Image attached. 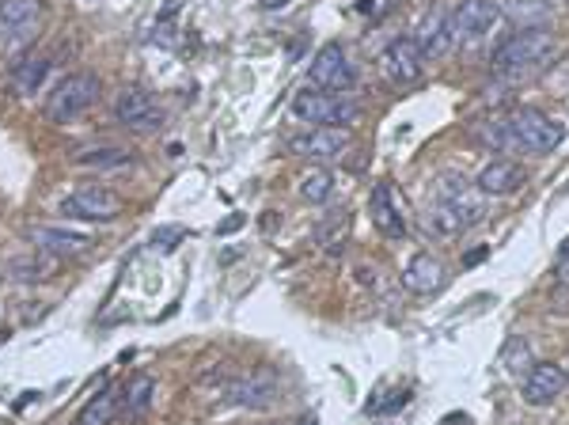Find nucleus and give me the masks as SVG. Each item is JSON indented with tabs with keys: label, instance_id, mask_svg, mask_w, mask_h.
<instances>
[{
	"label": "nucleus",
	"instance_id": "obj_24",
	"mask_svg": "<svg viewBox=\"0 0 569 425\" xmlns=\"http://www.w3.org/2000/svg\"><path fill=\"white\" fill-rule=\"evenodd\" d=\"M133 160V152H125V149H84V152H76L72 156V164L76 167H125Z\"/></svg>",
	"mask_w": 569,
	"mask_h": 425
},
{
	"label": "nucleus",
	"instance_id": "obj_36",
	"mask_svg": "<svg viewBox=\"0 0 569 425\" xmlns=\"http://www.w3.org/2000/svg\"><path fill=\"white\" fill-rule=\"evenodd\" d=\"M558 259H562V262H569V240L562 243V251H558Z\"/></svg>",
	"mask_w": 569,
	"mask_h": 425
},
{
	"label": "nucleus",
	"instance_id": "obj_18",
	"mask_svg": "<svg viewBox=\"0 0 569 425\" xmlns=\"http://www.w3.org/2000/svg\"><path fill=\"white\" fill-rule=\"evenodd\" d=\"M369 217L376 232H384L387 240H403L406 235V213H399V206H395V191L387 183H379L372 198H369Z\"/></svg>",
	"mask_w": 569,
	"mask_h": 425
},
{
	"label": "nucleus",
	"instance_id": "obj_2",
	"mask_svg": "<svg viewBox=\"0 0 569 425\" xmlns=\"http://www.w3.org/2000/svg\"><path fill=\"white\" fill-rule=\"evenodd\" d=\"M486 220V201L467 191V186L460 179H448L445 183V194H440V201L433 206L429 213V232L437 235H460L474 225H482Z\"/></svg>",
	"mask_w": 569,
	"mask_h": 425
},
{
	"label": "nucleus",
	"instance_id": "obj_17",
	"mask_svg": "<svg viewBox=\"0 0 569 425\" xmlns=\"http://www.w3.org/2000/svg\"><path fill=\"white\" fill-rule=\"evenodd\" d=\"M274 391H277L274 372L259 369V372L243 376V380H232L228 391H225V399L235 403V406H255V411H262V406H270V403H274Z\"/></svg>",
	"mask_w": 569,
	"mask_h": 425
},
{
	"label": "nucleus",
	"instance_id": "obj_31",
	"mask_svg": "<svg viewBox=\"0 0 569 425\" xmlns=\"http://www.w3.org/2000/svg\"><path fill=\"white\" fill-rule=\"evenodd\" d=\"M524 357H528V342L524 338H513L509 350H505V369L520 372V369H524Z\"/></svg>",
	"mask_w": 569,
	"mask_h": 425
},
{
	"label": "nucleus",
	"instance_id": "obj_30",
	"mask_svg": "<svg viewBox=\"0 0 569 425\" xmlns=\"http://www.w3.org/2000/svg\"><path fill=\"white\" fill-rule=\"evenodd\" d=\"M183 235H186L183 228H160V232L152 235V247L160 251V255H171V251L179 247V240H183Z\"/></svg>",
	"mask_w": 569,
	"mask_h": 425
},
{
	"label": "nucleus",
	"instance_id": "obj_28",
	"mask_svg": "<svg viewBox=\"0 0 569 425\" xmlns=\"http://www.w3.org/2000/svg\"><path fill=\"white\" fill-rule=\"evenodd\" d=\"M345 232H350V213H330V217L323 220V225H319V232H315V235H319L323 243L335 247V240H338V235H345Z\"/></svg>",
	"mask_w": 569,
	"mask_h": 425
},
{
	"label": "nucleus",
	"instance_id": "obj_26",
	"mask_svg": "<svg viewBox=\"0 0 569 425\" xmlns=\"http://www.w3.org/2000/svg\"><path fill=\"white\" fill-rule=\"evenodd\" d=\"M406 403H410V387H391V391H384V395H376V399L365 403V414L369 418H384V414L403 411Z\"/></svg>",
	"mask_w": 569,
	"mask_h": 425
},
{
	"label": "nucleus",
	"instance_id": "obj_8",
	"mask_svg": "<svg viewBox=\"0 0 569 425\" xmlns=\"http://www.w3.org/2000/svg\"><path fill=\"white\" fill-rule=\"evenodd\" d=\"M501 4L497 0H463L452 12V46H474L489 35V27L497 23Z\"/></svg>",
	"mask_w": 569,
	"mask_h": 425
},
{
	"label": "nucleus",
	"instance_id": "obj_3",
	"mask_svg": "<svg viewBox=\"0 0 569 425\" xmlns=\"http://www.w3.org/2000/svg\"><path fill=\"white\" fill-rule=\"evenodd\" d=\"M505 130H509L513 149L535 152V156L555 152L565 140V125L558 118L543 115V110H535V106H524V110H516V115H509L505 118Z\"/></svg>",
	"mask_w": 569,
	"mask_h": 425
},
{
	"label": "nucleus",
	"instance_id": "obj_32",
	"mask_svg": "<svg viewBox=\"0 0 569 425\" xmlns=\"http://www.w3.org/2000/svg\"><path fill=\"white\" fill-rule=\"evenodd\" d=\"M243 225H247V220H243L240 213H235V217H228V220H220V225H217V232H220V235H232V232H240Z\"/></svg>",
	"mask_w": 569,
	"mask_h": 425
},
{
	"label": "nucleus",
	"instance_id": "obj_34",
	"mask_svg": "<svg viewBox=\"0 0 569 425\" xmlns=\"http://www.w3.org/2000/svg\"><path fill=\"white\" fill-rule=\"evenodd\" d=\"M440 425H471V418H467V414H448Z\"/></svg>",
	"mask_w": 569,
	"mask_h": 425
},
{
	"label": "nucleus",
	"instance_id": "obj_11",
	"mask_svg": "<svg viewBox=\"0 0 569 425\" xmlns=\"http://www.w3.org/2000/svg\"><path fill=\"white\" fill-rule=\"evenodd\" d=\"M345 149H350V133L335 130V125H319V130L300 133L289 140V152L304 156V160H338Z\"/></svg>",
	"mask_w": 569,
	"mask_h": 425
},
{
	"label": "nucleus",
	"instance_id": "obj_12",
	"mask_svg": "<svg viewBox=\"0 0 569 425\" xmlns=\"http://www.w3.org/2000/svg\"><path fill=\"white\" fill-rule=\"evenodd\" d=\"M565 391V369L555 365V361H539L528 376H524V387H520V399L528 406H550Z\"/></svg>",
	"mask_w": 569,
	"mask_h": 425
},
{
	"label": "nucleus",
	"instance_id": "obj_23",
	"mask_svg": "<svg viewBox=\"0 0 569 425\" xmlns=\"http://www.w3.org/2000/svg\"><path fill=\"white\" fill-rule=\"evenodd\" d=\"M152 391H156L152 376L137 372L133 380L122 387V406H125V411H130V414H145V411H149V403H152Z\"/></svg>",
	"mask_w": 569,
	"mask_h": 425
},
{
	"label": "nucleus",
	"instance_id": "obj_33",
	"mask_svg": "<svg viewBox=\"0 0 569 425\" xmlns=\"http://www.w3.org/2000/svg\"><path fill=\"white\" fill-rule=\"evenodd\" d=\"M486 255H489V251H486V247H474V251H471V255H463V266H467V270H471V266H479V262H482Z\"/></svg>",
	"mask_w": 569,
	"mask_h": 425
},
{
	"label": "nucleus",
	"instance_id": "obj_4",
	"mask_svg": "<svg viewBox=\"0 0 569 425\" xmlns=\"http://www.w3.org/2000/svg\"><path fill=\"white\" fill-rule=\"evenodd\" d=\"M293 118L296 122H308V125H335V130H350L353 122H361V106L345 96H330L323 88H308V91H296L293 96Z\"/></svg>",
	"mask_w": 569,
	"mask_h": 425
},
{
	"label": "nucleus",
	"instance_id": "obj_9",
	"mask_svg": "<svg viewBox=\"0 0 569 425\" xmlns=\"http://www.w3.org/2000/svg\"><path fill=\"white\" fill-rule=\"evenodd\" d=\"M122 213V198L106 186H81L61 201V217L69 220H115Z\"/></svg>",
	"mask_w": 569,
	"mask_h": 425
},
{
	"label": "nucleus",
	"instance_id": "obj_29",
	"mask_svg": "<svg viewBox=\"0 0 569 425\" xmlns=\"http://www.w3.org/2000/svg\"><path fill=\"white\" fill-rule=\"evenodd\" d=\"M175 15H179V0H167V12H160V23H156V42H175Z\"/></svg>",
	"mask_w": 569,
	"mask_h": 425
},
{
	"label": "nucleus",
	"instance_id": "obj_5",
	"mask_svg": "<svg viewBox=\"0 0 569 425\" xmlns=\"http://www.w3.org/2000/svg\"><path fill=\"white\" fill-rule=\"evenodd\" d=\"M99 76L95 72H72L65 76L54 91H50V103H46V118H50L54 125H65V122H76L84 118L88 110L99 103Z\"/></svg>",
	"mask_w": 569,
	"mask_h": 425
},
{
	"label": "nucleus",
	"instance_id": "obj_10",
	"mask_svg": "<svg viewBox=\"0 0 569 425\" xmlns=\"http://www.w3.org/2000/svg\"><path fill=\"white\" fill-rule=\"evenodd\" d=\"M115 118L122 125H130V130H137V133H152V130L164 125V110L156 106V99L145 88H125L115 99Z\"/></svg>",
	"mask_w": 569,
	"mask_h": 425
},
{
	"label": "nucleus",
	"instance_id": "obj_21",
	"mask_svg": "<svg viewBox=\"0 0 569 425\" xmlns=\"http://www.w3.org/2000/svg\"><path fill=\"white\" fill-rule=\"evenodd\" d=\"M118 406H122V387L106 384L99 395L88 399V406L76 414L72 425H110V421H115V414H118Z\"/></svg>",
	"mask_w": 569,
	"mask_h": 425
},
{
	"label": "nucleus",
	"instance_id": "obj_6",
	"mask_svg": "<svg viewBox=\"0 0 569 425\" xmlns=\"http://www.w3.org/2000/svg\"><path fill=\"white\" fill-rule=\"evenodd\" d=\"M42 30V0H0V50L20 54Z\"/></svg>",
	"mask_w": 569,
	"mask_h": 425
},
{
	"label": "nucleus",
	"instance_id": "obj_19",
	"mask_svg": "<svg viewBox=\"0 0 569 425\" xmlns=\"http://www.w3.org/2000/svg\"><path fill=\"white\" fill-rule=\"evenodd\" d=\"M440 285H445V266L433 255H425V251H418V255L403 266V289L425 296V293H437Z\"/></svg>",
	"mask_w": 569,
	"mask_h": 425
},
{
	"label": "nucleus",
	"instance_id": "obj_13",
	"mask_svg": "<svg viewBox=\"0 0 569 425\" xmlns=\"http://www.w3.org/2000/svg\"><path fill=\"white\" fill-rule=\"evenodd\" d=\"M524 183H528V171L520 167L516 160H494V164H486V167L479 171V179H474L479 194H486V198H509V194H516Z\"/></svg>",
	"mask_w": 569,
	"mask_h": 425
},
{
	"label": "nucleus",
	"instance_id": "obj_1",
	"mask_svg": "<svg viewBox=\"0 0 569 425\" xmlns=\"http://www.w3.org/2000/svg\"><path fill=\"white\" fill-rule=\"evenodd\" d=\"M550 54H555V38H550L547 27H516L494 46L489 65H494L501 81L520 84V81H528L531 72H539Z\"/></svg>",
	"mask_w": 569,
	"mask_h": 425
},
{
	"label": "nucleus",
	"instance_id": "obj_15",
	"mask_svg": "<svg viewBox=\"0 0 569 425\" xmlns=\"http://www.w3.org/2000/svg\"><path fill=\"white\" fill-rule=\"evenodd\" d=\"M414 42H418V50H421V57H425V61L445 57V54L452 50V12L433 8V12L421 20Z\"/></svg>",
	"mask_w": 569,
	"mask_h": 425
},
{
	"label": "nucleus",
	"instance_id": "obj_35",
	"mask_svg": "<svg viewBox=\"0 0 569 425\" xmlns=\"http://www.w3.org/2000/svg\"><path fill=\"white\" fill-rule=\"evenodd\" d=\"M259 4H262L266 12H277V8H284V4H289V0H259Z\"/></svg>",
	"mask_w": 569,
	"mask_h": 425
},
{
	"label": "nucleus",
	"instance_id": "obj_25",
	"mask_svg": "<svg viewBox=\"0 0 569 425\" xmlns=\"http://www.w3.org/2000/svg\"><path fill=\"white\" fill-rule=\"evenodd\" d=\"M330 194H335V175H330L327 167H315V171H308L304 179H300V198L304 201H327Z\"/></svg>",
	"mask_w": 569,
	"mask_h": 425
},
{
	"label": "nucleus",
	"instance_id": "obj_20",
	"mask_svg": "<svg viewBox=\"0 0 569 425\" xmlns=\"http://www.w3.org/2000/svg\"><path fill=\"white\" fill-rule=\"evenodd\" d=\"M50 69H54V61L46 57V54H27L20 65L12 69V88L20 91V96H35V91H42Z\"/></svg>",
	"mask_w": 569,
	"mask_h": 425
},
{
	"label": "nucleus",
	"instance_id": "obj_22",
	"mask_svg": "<svg viewBox=\"0 0 569 425\" xmlns=\"http://www.w3.org/2000/svg\"><path fill=\"white\" fill-rule=\"evenodd\" d=\"M501 15L516 27H547L550 20V4L547 0H505Z\"/></svg>",
	"mask_w": 569,
	"mask_h": 425
},
{
	"label": "nucleus",
	"instance_id": "obj_16",
	"mask_svg": "<svg viewBox=\"0 0 569 425\" xmlns=\"http://www.w3.org/2000/svg\"><path fill=\"white\" fill-rule=\"evenodd\" d=\"M30 243L46 255H57V259H72V255H84L91 247V235L88 232H69V228H54V225H38L30 228Z\"/></svg>",
	"mask_w": 569,
	"mask_h": 425
},
{
	"label": "nucleus",
	"instance_id": "obj_27",
	"mask_svg": "<svg viewBox=\"0 0 569 425\" xmlns=\"http://www.w3.org/2000/svg\"><path fill=\"white\" fill-rule=\"evenodd\" d=\"M8 274H12L15 281H42V277H50V266H46V262L12 259V262H8Z\"/></svg>",
	"mask_w": 569,
	"mask_h": 425
},
{
	"label": "nucleus",
	"instance_id": "obj_7",
	"mask_svg": "<svg viewBox=\"0 0 569 425\" xmlns=\"http://www.w3.org/2000/svg\"><path fill=\"white\" fill-rule=\"evenodd\" d=\"M311 84L330 91V96H342V91H350L357 84V69L350 54H345L342 42H327L319 54L311 61Z\"/></svg>",
	"mask_w": 569,
	"mask_h": 425
},
{
	"label": "nucleus",
	"instance_id": "obj_14",
	"mask_svg": "<svg viewBox=\"0 0 569 425\" xmlns=\"http://www.w3.org/2000/svg\"><path fill=\"white\" fill-rule=\"evenodd\" d=\"M421 65H425V57H421L414 38H395L384 50V72L391 76L395 84H418L421 81Z\"/></svg>",
	"mask_w": 569,
	"mask_h": 425
}]
</instances>
